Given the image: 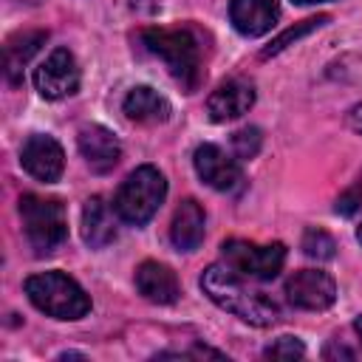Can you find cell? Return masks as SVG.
I'll use <instances>...</instances> for the list:
<instances>
[{
	"label": "cell",
	"mask_w": 362,
	"mask_h": 362,
	"mask_svg": "<svg viewBox=\"0 0 362 362\" xmlns=\"http://www.w3.org/2000/svg\"><path fill=\"white\" fill-rule=\"evenodd\" d=\"M201 288L204 294L223 311L235 314L238 320L257 325V328H269L280 320V308L274 300H269L263 291L249 288L240 280V272L232 269L229 263H212L204 269L201 274Z\"/></svg>",
	"instance_id": "cell-1"
},
{
	"label": "cell",
	"mask_w": 362,
	"mask_h": 362,
	"mask_svg": "<svg viewBox=\"0 0 362 362\" xmlns=\"http://www.w3.org/2000/svg\"><path fill=\"white\" fill-rule=\"evenodd\" d=\"M141 42L150 54H156L173 74L175 82L187 93H192L201 82V48L192 31L187 28H144Z\"/></svg>",
	"instance_id": "cell-2"
},
{
	"label": "cell",
	"mask_w": 362,
	"mask_h": 362,
	"mask_svg": "<svg viewBox=\"0 0 362 362\" xmlns=\"http://www.w3.org/2000/svg\"><path fill=\"white\" fill-rule=\"evenodd\" d=\"M28 300L54 320H79L90 311V297L65 272H40L25 280Z\"/></svg>",
	"instance_id": "cell-3"
},
{
	"label": "cell",
	"mask_w": 362,
	"mask_h": 362,
	"mask_svg": "<svg viewBox=\"0 0 362 362\" xmlns=\"http://www.w3.org/2000/svg\"><path fill=\"white\" fill-rule=\"evenodd\" d=\"M167 195V181L164 175L153 167V164H141L136 167L124 181L122 187L116 189V198H113V209L116 215L124 221V223H133V226H144L156 209L161 206Z\"/></svg>",
	"instance_id": "cell-4"
},
{
	"label": "cell",
	"mask_w": 362,
	"mask_h": 362,
	"mask_svg": "<svg viewBox=\"0 0 362 362\" xmlns=\"http://www.w3.org/2000/svg\"><path fill=\"white\" fill-rule=\"evenodd\" d=\"M20 215H23L25 238L37 255H51L68 238L65 206L57 198H42V195L25 192L20 198Z\"/></svg>",
	"instance_id": "cell-5"
},
{
	"label": "cell",
	"mask_w": 362,
	"mask_h": 362,
	"mask_svg": "<svg viewBox=\"0 0 362 362\" xmlns=\"http://www.w3.org/2000/svg\"><path fill=\"white\" fill-rule=\"evenodd\" d=\"M221 252L232 269H238L240 274L255 277V280H274L286 263V246L283 243L257 246L252 240L229 238V240H223Z\"/></svg>",
	"instance_id": "cell-6"
},
{
	"label": "cell",
	"mask_w": 362,
	"mask_h": 362,
	"mask_svg": "<svg viewBox=\"0 0 362 362\" xmlns=\"http://www.w3.org/2000/svg\"><path fill=\"white\" fill-rule=\"evenodd\" d=\"M192 164H195V173L201 175V181L218 192L238 195L246 187V178H243L238 158L226 156L218 144H201L192 156Z\"/></svg>",
	"instance_id": "cell-7"
},
{
	"label": "cell",
	"mask_w": 362,
	"mask_h": 362,
	"mask_svg": "<svg viewBox=\"0 0 362 362\" xmlns=\"http://www.w3.org/2000/svg\"><path fill=\"white\" fill-rule=\"evenodd\" d=\"M286 297L294 308L303 311H325L337 300V283L328 272L300 269L286 280Z\"/></svg>",
	"instance_id": "cell-8"
},
{
	"label": "cell",
	"mask_w": 362,
	"mask_h": 362,
	"mask_svg": "<svg viewBox=\"0 0 362 362\" xmlns=\"http://www.w3.org/2000/svg\"><path fill=\"white\" fill-rule=\"evenodd\" d=\"M34 85L45 99H65L79 88V65L68 48H54L34 71Z\"/></svg>",
	"instance_id": "cell-9"
},
{
	"label": "cell",
	"mask_w": 362,
	"mask_h": 362,
	"mask_svg": "<svg viewBox=\"0 0 362 362\" xmlns=\"http://www.w3.org/2000/svg\"><path fill=\"white\" fill-rule=\"evenodd\" d=\"M20 164L28 175H34L37 181H45V184H54L62 170H65V153L59 147L57 139L51 136H28L23 150H20Z\"/></svg>",
	"instance_id": "cell-10"
},
{
	"label": "cell",
	"mask_w": 362,
	"mask_h": 362,
	"mask_svg": "<svg viewBox=\"0 0 362 362\" xmlns=\"http://www.w3.org/2000/svg\"><path fill=\"white\" fill-rule=\"evenodd\" d=\"M252 105H255V85L240 76H232L209 93L206 113L212 122H232V119H240L243 113H249Z\"/></svg>",
	"instance_id": "cell-11"
},
{
	"label": "cell",
	"mask_w": 362,
	"mask_h": 362,
	"mask_svg": "<svg viewBox=\"0 0 362 362\" xmlns=\"http://www.w3.org/2000/svg\"><path fill=\"white\" fill-rule=\"evenodd\" d=\"M76 144H79V153H82L85 164H88L93 173H99V175L110 173V170L119 164V158H122V144H119V139H116L107 127H102V124H88V127H82Z\"/></svg>",
	"instance_id": "cell-12"
},
{
	"label": "cell",
	"mask_w": 362,
	"mask_h": 362,
	"mask_svg": "<svg viewBox=\"0 0 362 362\" xmlns=\"http://www.w3.org/2000/svg\"><path fill=\"white\" fill-rule=\"evenodd\" d=\"M280 17L277 0H229V20L243 37H260L272 31Z\"/></svg>",
	"instance_id": "cell-13"
},
{
	"label": "cell",
	"mask_w": 362,
	"mask_h": 362,
	"mask_svg": "<svg viewBox=\"0 0 362 362\" xmlns=\"http://www.w3.org/2000/svg\"><path fill=\"white\" fill-rule=\"evenodd\" d=\"M136 288L144 300H150L156 305H170L181 294L175 272L164 263H156V260H144L136 269Z\"/></svg>",
	"instance_id": "cell-14"
},
{
	"label": "cell",
	"mask_w": 362,
	"mask_h": 362,
	"mask_svg": "<svg viewBox=\"0 0 362 362\" xmlns=\"http://www.w3.org/2000/svg\"><path fill=\"white\" fill-rule=\"evenodd\" d=\"M204 226H206V215H204V206L192 198L181 201V206L175 209L173 215V223H170V240L175 249L181 252H192L201 246L204 240Z\"/></svg>",
	"instance_id": "cell-15"
},
{
	"label": "cell",
	"mask_w": 362,
	"mask_h": 362,
	"mask_svg": "<svg viewBox=\"0 0 362 362\" xmlns=\"http://www.w3.org/2000/svg\"><path fill=\"white\" fill-rule=\"evenodd\" d=\"M113 212L105 198L93 195L85 201L82 206V238L90 249H102L107 246L110 240H116V221H113Z\"/></svg>",
	"instance_id": "cell-16"
},
{
	"label": "cell",
	"mask_w": 362,
	"mask_h": 362,
	"mask_svg": "<svg viewBox=\"0 0 362 362\" xmlns=\"http://www.w3.org/2000/svg\"><path fill=\"white\" fill-rule=\"evenodd\" d=\"M122 110H124V116L130 122H139V124H158V122H167L170 119V102L158 90H153L147 85L133 88L124 96Z\"/></svg>",
	"instance_id": "cell-17"
},
{
	"label": "cell",
	"mask_w": 362,
	"mask_h": 362,
	"mask_svg": "<svg viewBox=\"0 0 362 362\" xmlns=\"http://www.w3.org/2000/svg\"><path fill=\"white\" fill-rule=\"evenodd\" d=\"M45 40H48V31H20L6 42V48H3V71H6V79L11 85L23 82V65H28V59L40 51V45Z\"/></svg>",
	"instance_id": "cell-18"
},
{
	"label": "cell",
	"mask_w": 362,
	"mask_h": 362,
	"mask_svg": "<svg viewBox=\"0 0 362 362\" xmlns=\"http://www.w3.org/2000/svg\"><path fill=\"white\" fill-rule=\"evenodd\" d=\"M328 23V14H320V17H308V20H303V23H297V25H291V28H286L280 37H274L263 51H260V57L263 59H269V57H274V54H280L286 45H291V42H297L300 37H305L308 31H314V28H320V25H325Z\"/></svg>",
	"instance_id": "cell-19"
},
{
	"label": "cell",
	"mask_w": 362,
	"mask_h": 362,
	"mask_svg": "<svg viewBox=\"0 0 362 362\" xmlns=\"http://www.w3.org/2000/svg\"><path fill=\"white\" fill-rule=\"evenodd\" d=\"M303 252L314 260H331L337 255V243L325 229L311 226V229L303 232Z\"/></svg>",
	"instance_id": "cell-20"
},
{
	"label": "cell",
	"mask_w": 362,
	"mask_h": 362,
	"mask_svg": "<svg viewBox=\"0 0 362 362\" xmlns=\"http://www.w3.org/2000/svg\"><path fill=\"white\" fill-rule=\"evenodd\" d=\"M260 147H263V133H260L257 127H243V130H238V133L232 136V153H235V158H240V161L255 158V156L260 153Z\"/></svg>",
	"instance_id": "cell-21"
},
{
	"label": "cell",
	"mask_w": 362,
	"mask_h": 362,
	"mask_svg": "<svg viewBox=\"0 0 362 362\" xmlns=\"http://www.w3.org/2000/svg\"><path fill=\"white\" fill-rule=\"evenodd\" d=\"M303 354H305V348H303V342L297 337H280L277 342H272L263 351L266 359H300Z\"/></svg>",
	"instance_id": "cell-22"
},
{
	"label": "cell",
	"mask_w": 362,
	"mask_h": 362,
	"mask_svg": "<svg viewBox=\"0 0 362 362\" xmlns=\"http://www.w3.org/2000/svg\"><path fill=\"white\" fill-rule=\"evenodd\" d=\"M362 206V175L337 198V204H334V209H337V215H342V218H351L356 209Z\"/></svg>",
	"instance_id": "cell-23"
},
{
	"label": "cell",
	"mask_w": 362,
	"mask_h": 362,
	"mask_svg": "<svg viewBox=\"0 0 362 362\" xmlns=\"http://www.w3.org/2000/svg\"><path fill=\"white\" fill-rule=\"evenodd\" d=\"M348 124H351V130L362 133V105H356V107L348 113Z\"/></svg>",
	"instance_id": "cell-24"
},
{
	"label": "cell",
	"mask_w": 362,
	"mask_h": 362,
	"mask_svg": "<svg viewBox=\"0 0 362 362\" xmlns=\"http://www.w3.org/2000/svg\"><path fill=\"white\" fill-rule=\"evenodd\" d=\"M354 328H356V334H359V337H362V314H359V317H356V322H354Z\"/></svg>",
	"instance_id": "cell-25"
},
{
	"label": "cell",
	"mask_w": 362,
	"mask_h": 362,
	"mask_svg": "<svg viewBox=\"0 0 362 362\" xmlns=\"http://www.w3.org/2000/svg\"><path fill=\"white\" fill-rule=\"evenodd\" d=\"M294 3H300V6H311V3H328V0H294Z\"/></svg>",
	"instance_id": "cell-26"
},
{
	"label": "cell",
	"mask_w": 362,
	"mask_h": 362,
	"mask_svg": "<svg viewBox=\"0 0 362 362\" xmlns=\"http://www.w3.org/2000/svg\"><path fill=\"white\" fill-rule=\"evenodd\" d=\"M356 240H359V243H362V226H359V229H356Z\"/></svg>",
	"instance_id": "cell-27"
},
{
	"label": "cell",
	"mask_w": 362,
	"mask_h": 362,
	"mask_svg": "<svg viewBox=\"0 0 362 362\" xmlns=\"http://www.w3.org/2000/svg\"><path fill=\"white\" fill-rule=\"evenodd\" d=\"M23 3H31L34 6V3H42V0H23Z\"/></svg>",
	"instance_id": "cell-28"
}]
</instances>
